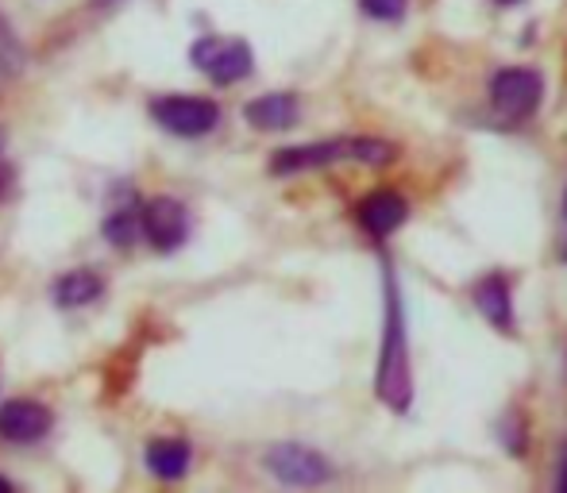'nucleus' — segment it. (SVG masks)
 Returning <instances> with one entry per match:
<instances>
[{
	"label": "nucleus",
	"mask_w": 567,
	"mask_h": 493,
	"mask_svg": "<svg viewBox=\"0 0 567 493\" xmlns=\"http://www.w3.org/2000/svg\"><path fill=\"white\" fill-rule=\"evenodd\" d=\"M101 293H105V277L90 266L66 270V274H59L51 285V297L59 308H85V305H93Z\"/></svg>",
	"instance_id": "nucleus-12"
},
{
	"label": "nucleus",
	"mask_w": 567,
	"mask_h": 493,
	"mask_svg": "<svg viewBox=\"0 0 567 493\" xmlns=\"http://www.w3.org/2000/svg\"><path fill=\"white\" fill-rule=\"evenodd\" d=\"M140 209L143 204H120V209H113L105 217V240L113 246H132L135 240H140Z\"/></svg>",
	"instance_id": "nucleus-15"
},
{
	"label": "nucleus",
	"mask_w": 567,
	"mask_h": 493,
	"mask_svg": "<svg viewBox=\"0 0 567 493\" xmlns=\"http://www.w3.org/2000/svg\"><path fill=\"white\" fill-rule=\"evenodd\" d=\"M475 308L494 324L498 332H509L514 324V301H509V282L502 274H491L475 285Z\"/></svg>",
	"instance_id": "nucleus-13"
},
{
	"label": "nucleus",
	"mask_w": 567,
	"mask_h": 493,
	"mask_svg": "<svg viewBox=\"0 0 567 493\" xmlns=\"http://www.w3.org/2000/svg\"><path fill=\"white\" fill-rule=\"evenodd\" d=\"M359 8H363L371 20L398 23V20H405V8H410V0H359Z\"/></svg>",
	"instance_id": "nucleus-16"
},
{
	"label": "nucleus",
	"mask_w": 567,
	"mask_h": 493,
	"mask_svg": "<svg viewBox=\"0 0 567 493\" xmlns=\"http://www.w3.org/2000/svg\"><path fill=\"white\" fill-rule=\"evenodd\" d=\"M355 220L367 235L386 240V235H394L398 228L410 220V204H405V197L394 193V189H374V193H367L363 201L355 204Z\"/></svg>",
	"instance_id": "nucleus-9"
},
{
	"label": "nucleus",
	"mask_w": 567,
	"mask_h": 493,
	"mask_svg": "<svg viewBox=\"0 0 567 493\" xmlns=\"http://www.w3.org/2000/svg\"><path fill=\"white\" fill-rule=\"evenodd\" d=\"M262 466H267L282 486L309 490V486L332 482V463L321 451L306 448V443H275V448H267V455H262Z\"/></svg>",
	"instance_id": "nucleus-6"
},
{
	"label": "nucleus",
	"mask_w": 567,
	"mask_h": 493,
	"mask_svg": "<svg viewBox=\"0 0 567 493\" xmlns=\"http://www.w3.org/2000/svg\"><path fill=\"white\" fill-rule=\"evenodd\" d=\"M28 66V51H23L20 35L12 31V23L0 15V85L16 82Z\"/></svg>",
	"instance_id": "nucleus-14"
},
{
	"label": "nucleus",
	"mask_w": 567,
	"mask_h": 493,
	"mask_svg": "<svg viewBox=\"0 0 567 493\" xmlns=\"http://www.w3.org/2000/svg\"><path fill=\"white\" fill-rule=\"evenodd\" d=\"M4 147H8V135H4V127H0V162H4Z\"/></svg>",
	"instance_id": "nucleus-19"
},
{
	"label": "nucleus",
	"mask_w": 567,
	"mask_h": 493,
	"mask_svg": "<svg viewBox=\"0 0 567 493\" xmlns=\"http://www.w3.org/2000/svg\"><path fill=\"white\" fill-rule=\"evenodd\" d=\"M16 490V482L12 479H4V474H0V493H12Z\"/></svg>",
	"instance_id": "nucleus-18"
},
{
	"label": "nucleus",
	"mask_w": 567,
	"mask_h": 493,
	"mask_svg": "<svg viewBox=\"0 0 567 493\" xmlns=\"http://www.w3.org/2000/svg\"><path fill=\"white\" fill-rule=\"evenodd\" d=\"M564 212H567V197H564Z\"/></svg>",
	"instance_id": "nucleus-22"
},
{
	"label": "nucleus",
	"mask_w": 567,
	"mask_h": 493,
	"mask_svg": "<svg viewBox=\"0 0 567 493\" xmlns=\"http://www.w3.org/2000/svg\"><path fill=\"white\" fill-rule=\"evenodd\" d=\"M147 113L163 132L182 135V139H202L220 124V105L209 97H178V93L174 97H155Z\"/></svg>",
	"instance_id": "nucleus-4"
},
{
	"label": "nucleus",
	"mask_w": 567,
	"mask_h": 493,
	"mask_svg": "<svg viewBox=\"0 0 567 493\" xmlns=\"http://www.w3.org/2000/svg\"><path fill=\"white\" fill-rule=\"evenodd\" d=\"M394 158V143L386 139H321V143H301V147H282L270 155V174L275 178H290V174L324 170L332 162H367V166H386Z\"/></svg>",
	"instance_id": "nucleus-2"
},
{
	"label": "nucleus",
	"mask_w": 567,
	"mask_h": 493,
	"mask_svg": "<svg viewBox=\"0 0 567 493\" xmlns=\"http://www.w3.org/2000/svg\"><path fill=\"white\" fill-rule=\"evenodd\" d=\"M556 490L567 493V443L560 448V471H556Z\"/></svg>",
	"instance_id": "nucleus-17"
},
{
	"label": "nucleus",
	"mask_w": 567,
	"mask_h": 493,
	"mask_svg": "<svg viewBox=\"0 0 567 493\" xmlns=\"http://www.w3.org/2000/svg\"><path fill=\"white\" fill-rule=\"evenodd\" d=\"M140 232L158 254H174L189 240V209L178 197H151L140 209Z\"/></svg>",
	"instance_id": "nucleus-7"
},
{
	"label": "nucleus",
	"mask_w": 567,
	"mask_h": 493,
	"mask_svg": "<svg viewBox=\"0 0 567 493\" xmlns=\"http://www.w3.org/2000/svg\"><path fill=\"white\" fill-rule=\"evenodd\" d=\"M189 459H194V448L186 440L158 436V440L147 443V471L158 482H182L189 474Z\"/></svg>",
	"instance_id": "nucleus-11"
},
{
	"label": "nucleus",
	"mask_w": 567,
	"mask_h": 493,
	"mask_svg": "<svg viewBox=\"0 0 567 493\" xmlns=\"http://www.w3.org/2000/svg\"><path fill=\"white\" fill-rule=\"evenodd\" d=\"M301 116V101L293 93H267V97H255L244 105V120L259 132H286Z\"/></svg>",
	"instance_id": "nucleus-10"
},
{
	"label": "nucleus",
	"mask_w": 567,
	"mask_h": 493,
	"mask_svg": "<svg viewBox=\"0 0 567 493\" xmlns=\"http://www.w3.org/2000/svg\"><path fill=\"white\" fill-rule=\"evenodd\" d=\"M189 62L209 77L213 85H236L244 77H251L255 70V54L244 39H217L205 35L189 46Z\"/></svg>",
	"instance_id": "nucleus-3"
},
{
	"label": "nucleus",
	"mask_w": 567,
	"mask_h": 493,
	"mask_svg": "<svg viewBox=\"0 0 567 493\" xmlns=\"http://www.w3.org/2000/svg\"><path fill=\"white\" fill-rule=\"evenodd\" d=\"M386 324H382V352H379V374H374V394L386 409L410 412L413 405V374H410V347H405V308L398 293L394 270L386 266Z\"/></svg>",
	"instance_id": "nucleus-1"
},
{
	"label": "nucleus",
	"mask_w": 567,
	"mask_h": 493,
	"mask_svg": "<svg viewBox=\"0 0 567 493\" xmlns=\"http://www.w3.org/2000/svg\"><path fill=\"white\" fill-rule=\"evenodd\" d=\"M51 428H54V412L47 409L43 401L20 397V401H8L4 409H0V440H8V443L28 448V443L47 440Z\"/></svg>",
	"instance_id": "nucleus-8"
},
{
	"label": "nucleus",
	"mask_w": 567,
	"mask_h": 493,
	"mask_svg": "<svg viewBox=\"0 0 567 493\" xmlns=\"http://www.w3.org/2000/svg\"><path fill=\"white\" fill-rule=\"evenodd\" d=\"M101 4H113V0H101Z\"/></svg>",
	"instance_id": "nucleus-21"
},
{
	"label": "nucleus",
	"mask_w": 567,
	"mask_h": 493,
	"mask_svg": "<svg viewBox=\"0 0 567 493\" xmlns=\"http://www.w3.org/2000/svg\"><path fill=\"white\" fill-rule=\"evenodd\" d=\"M540 97H545V82L537 70L506 66L491 77V105L502 120H529L540 108Z\"/></svg>",
	"instance_id": "nucleus-5"
},
{
	"label": "nucleus",
	"mask_w": 567,
	"mask_h": 493,
	"mask_svg": "<svg viewBox=\"0 0 567 493\" xmlns=\"http://www.w3.org/2000/svg\"><path fill=\"white\" fill-rule=\"evenodd\" d=\"M494 4H522V0H494Z\"/></svg>",
	"instance_id": "nucleus-20"
}]
</instances>
